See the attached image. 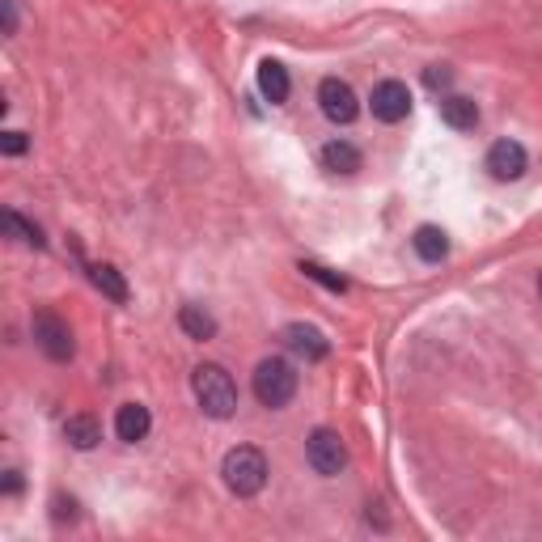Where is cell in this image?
<instances>
[{
	"label": "cell",
	"instance_id": "obj_21",
	"mask_svg": "<svg viewBox=\"0 0 542 542\" xmlns=\"http://www.w3.org/2000/svg\"><path fill=\"white\" fill-rule=\"evenodd\" d=\"M0 149H5L9 157L26 153V132H5V140H0Z\"/></svg>",
	"mask_w": 542,
	"mask_h": 542
},
{
	"label": "cell",
	"instance_id": "obj_14",
	"mask_svg": "<svg viewBox=\"0 0 542 542\" xmlns=\"http://www.w3.org/2000/svg\"><path fill=\"white\" fill-rule=\"evenodd\" d=\"M64 437H68L72 449H94V445L102 441V424H98L89 411L68 415V420H64Z\"/></svg>",
	"mask_w": 542,
	"mask_h": 542
},
{
	"label": "cell",
	"instance_id": "obj_13",
	"mask_svg": "<svg viewBox=\"0 0 542 542\" xmlns=\"http://www.w3.org/2000/svg\"><path fill=\"white\" fill-rule=\"evenodd\" d=\"M441 119L454 132H471L479 123V106L471 98H462V94H449V98H441Z\"/></svg>",
	"mask_w": 542,
	"mask_h": 542
},
{
	"label": "cell",
	"instance_id": "obj_7",
	"mask_svg": "<svg viewBox=\"0 0 542 542\" xmlns=\"http://www.w3.org/2000/svg\"><path fill=\"white\" fill-rule=\"evenodd\" d=\"M373 119H382V123H403L411 115V94H407V85L403 81H377L373 85Z\"/></svg>",
	"mask_w": 542,
	"mask_h": 542
},
{
	"label": "cell",
	"instance_id": "obj_4",
	"mask_svg": "<svg viewBox=\"0 0 542 542\" xmlns=\"http://www.w3.org/2000/svg\"><path fill=\"white\" fill-rule=\"evenodd\" d=\"M305 462L314 466V475L335 479L343 466H348V445L339 441L335 428H314L310 437H305Z\"/></svg>",
	"mask_w": 542,
	"mask_h": 542
},
{
	"label": "cell",
	"instance_id": "obj_11",
	"mask_svg": "<svg viewBox=\"0 0 542 542\" xmlns=\"http://www.w3.org/2000/svg\"><path fill=\"white\" fill-rule=\"evenodd\" d=\"M89 284L98 288V293L106 301H115V305H128V280H123V271L111 267V263H89Z\"/></svg>",
	"mask_w": 542,
	"mask_h": 542
},
{
	"label": "cell",
	"instance_id": "obj_12",
	"mask_svg": "<svg viewBox=\"0 0 542 542\" xmlns=\"http://www.w3.org/2000/svg\"><path fill=\"white\" fill-rule=\"evenodd\" d=\"M259 94H263L271 106L288 102V94H293V81H288V68H284L280 60H263V64H259Z\"/></svg>",
	"mask_w": 542,
	"mask_h": 542
},
{
	"label": "cell",
	"instance_id": "obj_20",
	"mask_svg": "<svg viewBox=\"0 0 542 542\" xmlns=\"http://www.w3.org/2000/svg\"><path fill=\"white\" fill-rule=\"evenodd\" d=\"M424 85H428V89H437V94H441V89L454 85V72H449L445 64H432V68H424Z\"/></svg>",
	"mask_w": 542,
	"mask_h": 542
},
{
	"label": "cell",
	"instance_id": "obj_18",
	"mask_svg": "<svg viewBox=\"0 0 542 542\" xmlns=\"http://www.w3.org/2000/svg\"><path fill=\"white\" fill-rule=\"evenodd\" d=\"M5 229L13 233V238H17V242H26V246H34V250H43V246H47V238H43V229H39V225H30V221H26V216H22V212H13V208L5 212Z\"/></svg>",
	"mask_w": 542,
	"mask_h": 542
},
{
	"label": "cell",
	"instance_id": "obj_17",
	"mask_svg": "<svg viewBox=\"0 0 542 542\" xmlns=\"http://www.w3.org/2000/svg\"><path fill=\"white\" fill-rule=\"evenodd\" d=\"M178 327H183L191 339H212L216 335V318L208 314V310H200V305H183V310H178Z\"/></svg>",
	"mask_w": 542,
	"mask_h": 542
},
{
	"label": "cell",
	"instance_id": "obj_3",
	"mask_svg": "<svg viewBox=\"0 0 542 542\" xmlns=\"http://www.w3.org/2000/svg\"><path fill=\"white\" fill-rule=\"evenodd\" d=\"M293 394H297V369L288 365L284 356H267L259 360V369H255V399L271 411H280L293 403Z\"/></svg>",
	"mask_w": 542,
	"mask_h": 542
},
{
	"label": "cell",
	"instance_id": "obj_6",
	"mask_svg": "<svg viewBox=\"0 0 542 542\" xmlns=\"http://www.w3.org/2000/svg\"><path fill=\"white\" fill-rule=\"evenodd\" d=\"M280 339H284V348L293 352V356H301V360H327L331 356V339L322 335L318 327H310V322H288V327L280 331Z\"/></svg>",
	"mask_w": 542,
	"mask_h": 542
},
{
	"label": "cell",
	"instance_id": "obj_1",
	"mask_svg": "<svg viewBox=\"0 0 542 542\" xmlns=\"http://www.w3.org/2000/svg\"><path fill=\"white\" fill-rule=\"evenodd\" d=\"M191 394H195V403H200V411L212 415V420H229V415L238 411V386H233V377L221 365H195Z\"/></svg>",
	"mask_w": 542,
	"mask_h": 542
},
{
	"label": "cell",
	"instance_id": "obj_9",
	"mask_svg": "<svg viewBox=\"0 0 542 542\" xmlns=\"http://www.w3.org/2000/svg\"><path fill=\"white\" fill-rule=\"evenodd\" d=\"M526 166H530V157L517 140H496L492 149H487V170H492L496 183H517V178L526 174Z\"/></svg>",
	"mask_w": 542,
	"mask_h": 542
},
{
	"label": "cell",
	"instance_id": "obj_5",
	"mask_svg": "<svg viewBox=\"0 0 542 542\" xmlns=\"http://www.w3.org/2000/svg\"><path fill=\"white\" fill-rule=\"evenodd\" d=\"M34 343H39L51 360H60V365H64V360H72V352H77L68 322L56 310H39V314H34Z\"/></svg>",
	"mask_w": 542,
	"mask_h": 542
},
{
	"label": "cell",
	"instance_id": "obj_10",
	"mask_svg": "<svg viewBox=\"0 0 542 542\" xmlns=\"http://www.w3.org/2000/svg\"><path fill=\"white\" fill-rule=\"evenodd\" d=\"M149 428H153V415H149V407H144V403H123L115 411V437L119 441L136 445V441L149 437Z\"/></svg>",
	"mask_w": 542,
	"mask_h": 542
},
{
	"label": "cell",
	"instance_id": "obj_15",
	"mask_svg": "<svg viewBox=\"0 0 542 542\" xmlns=\"http://www.w3.org/2000/svg\"><path fill=\"white\" fill-rule=\"evenodd\" d=\"M411 246H415V255H420L424 263H441V259L449 255L445 229H437V225H420V229H415V238H411Z\"/></svg>",
	"mask_w": 542,
	"mask_h": 542
},
{
	"label": "cell",
	"instance_id": "obj_2",
	"mask_svg": "<svg viewBox=\"0 0 542 542\" xmlns=\"http://www.w3.org/2000/svg\"><path fill=\"white\" fill-rule=\"evenodd\" d=\"M221 475H225V487L233 496H259L263 492V483H267V458H263V449L255 445H238V449H229L225 462H221Z\"/></svg>",
	"mask_w": 542,
	"mask_h": 542
},
{
	"label": "cell",
	"instance_id": "obj_19",
	"mask_svg": "<svg viewBox=\"0 0 542 542\" xmlns=\"http://www.w3.org/2000/svg\"><path fill=\"white\" fill-rule=\"evenodd\" d=\"M301 271H305L310 280H318L322 288H331V293H343V288H348V280H343V276H331V271H327V267H318V263H301Z\"/></svg>",
	"mask_w": 542,
	"mask_h": 542
},
{
	"label": "cell",
	"instance_id": "obj_16",
	"mask_svg": "<svg viewBox=\"0 0 542 542\" xmlns=\"http://www.w3.org/2000/svg\"><path fill=\"white\" fill-rule=\"evenodd\" d=\"M322 166L331 174H356L360 170V149L348 140H331L327 149H322Z\"/></svg>",
	"mask_w": 542,
	"mask_h": 542
},
{
	"label": "cell",
	"instance_id": "obj_24",
	"mask_svg": "<svg viewBox=\"0 0 542 542\" xmlns=\"http://www.w3.org/2000/svg\"><path fill=\"white\" fill-rule=\"evenodd\" d=\"M56 517H60V521H64V517L72 521V517H77V504H72V500L64 504V496H60V500H56Z\"/></svg>",
	"mask_w": 542,
	"mask_h": 542
},
{
	"label": "cell",
	"instance_id": "obj_23",
	"mask_svg": "<svg viewBox=\"0 0 542 542\" xmlns=\"http://www.w3.org/2000/svg\"><path fill=\"white\" fill-rule=\"evenodd\" d=\"M5 492H9V496L22 492V475H17V471H5Z\"/></svg>",
	"mask_w": 542,
	"mask_h": 542
},
{
	"label": "cell",
	"instance_id": "obj_25",
	"mask_svg": "<svg viewBox=\"0 0 542 542\" xmlns=\"http://www.w3.org/2000/svg\"><path fill=\"white\" fill-rule=\"evenodd\" d=\"M538 293H542V276H538Z\"/></svg>",
	"mask_w": 542,
	"mask_h": 542
},
{
	"label": "cell",
	"instance_id": "obj_8",
	"mask_svg": "<svg viewBox=\"0 0 542 542\" xmlns=\"http://www.w3.org/2000/svg\"><path fill=\"white\" fill-rule=\"evenodd\" d=\"M318 102H322V115H327L331 123H352L360 115V102L352 94V85L339 81V77H327L318 85Z\"/></svg>",
	"mask_w": 542,
	"mask_h": 542
},
{
	"label": "cell",
	"instance_id": "obj_22",
	"mask_svg": "<svg viewBox=\"0 0 542 542\" xmlns=\"http://www.w3.org/2000/svg\"><path fill=\"white\" fill-rule=\"evenodd\" d=\"M13 30H17V5L5 0V34H13Z\"/></svg>",
	"mask_w": 542,
	"mask_h": 542
}]
</instances>
